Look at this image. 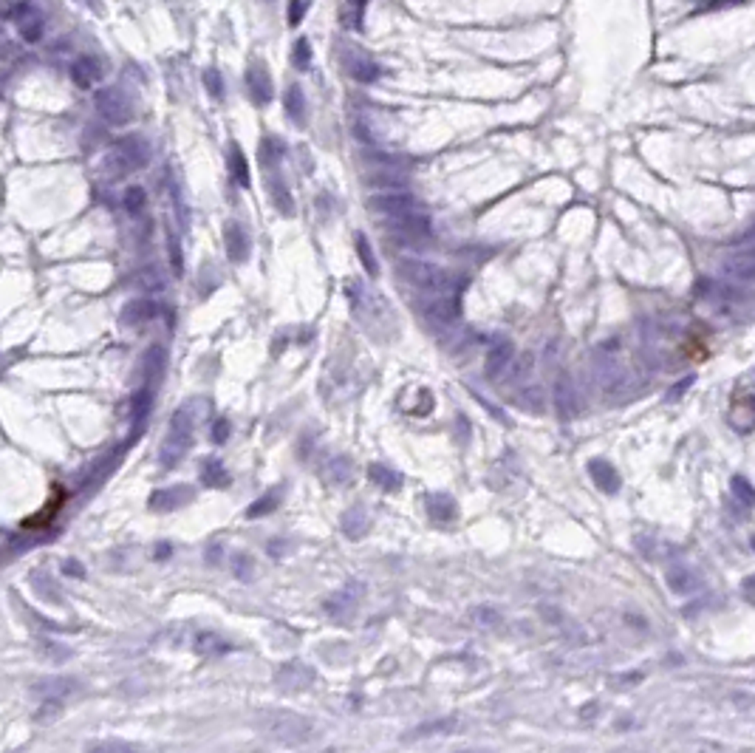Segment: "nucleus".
I'll return each instance as SVG.
<instances>
[{
  "instance_id": "f257e3e1",
  "label": "nucleus",
  "mask_w": 755,
  "mask_h": 753,
  "mask_svg": "<svg viewBox=\"0 0 755 753\" xmlns=\"http://www.w3.org/2000/svg\"><path fill=\"white\" fill-rule=\"evenodd\" d=\"M193 430H196V416H193V403H190L173 414L170 430L159 448V462L164 471H173L175 464L187 456V450L193 445Z\"/></svg>"
},
{
  "instance_id": "f03ea898",
  "label": "nucleus",
  "mask_w": 755,
  "mask_h": 753,
  "mask_svg": "<svg viewBox=\"0 0 755 753\" xmlns=\"http://www.w3.org/2000/svg\"><path fill=\"white\" fill-rule=\"evenodd\" d=\"M397 275L405 283L416 286V289H424V292H453L455 289V278L447 269L419 261V258H402L397 264Z\"/></svg>"
},
{
  "instance_id": "7ed1b4c3",
  "label": "nucleus",
  "mask_w": 755,
  "mask_h": 753,
  "mask_svg": "<svg viewBox=\"0 0 755 753\" xmlns=\"http://www.w3.org/2000/svg\"><path fill=\"white\" fill-rule=\"evenodd\" d=\"M266 734L272 739H280V742H306L311 739L314 734V722L306 720L300 713H289V711H280V713H269L266 722H263Z\"/></svg>"
},
{
  "instance_id": "20e7f679",
  "label": "nucleus",
  "mask_w": 755,
  "mask_h": 753,
  "mask_svg": "<svg viewBox=\"0 0 755 753\" xmlns=\"http://www.w3.org/2000/svg\"><path fill=\"white\" fill-rule=\"evenodd\" d=\"M150 162V148L145 145V139H139V136H128L122 139L116 151L107 156V164H111V170L116 176H125L130 170H139V167H145Z\"/></svg>"
},
{
  "instance_id": "39448f33",
  "label": "nucleus",
  "mask_w": 755,
  "mask_h": 753,
  "mask_svg": "<svg viewBox=\"0 0 755 753\" xmlns=\"http://www.w3.org/2000/svg\"><path fill=\"white\" fill-rule=\"evenodd\" d=\"M96 111H99L107 122H114V125H125V122H130V117H133L128 96H125L122 91H116V88H102V91L96 94Z\"/></svg>"
},
{
  "instance_id": "423d86ee",
  "label": "nucleus",
  "mask_w": 755,
  "mask_h": 753,
  "mask_svg": "<svg viewBox=\"0 0 755 753\" xmlns=\"http://www.w3.org/2000/svg\"><path fill=\"white\" fill-rule=\"evenodd\" d=\"M422 312L430 323H439V326H447V323H453L461 312V303L453 292H436V298H430V301H422Z\"/></svg>"
},
{
  "instance_id": "0eeeda50",
  "label": "nucleus",
  "mask_w": 755,
  "mask_h": 753,
  "mask_svg": "<svg viewBox=\"0 0 755 753\" xmlns=\"http://www.w3.org/2000/svg\"><path fill=\"white\" fill-rule=\"evenodd\" d=\"M552 394H555V411H557L560 422H571L574 416H578V391H574V382H571V377L566 371L557 374Z\"/></svg>"
},
{
  "instance_id": "6e6552de",
  "label": "nucleus",
  "mask_w": 755,
  "mask_h": 753,
  "mask_svg": "<svg viewBox=\"0 0 755 753\" xmlns=\"http://www.w3.org/2000/svg\"><path fill=\"white\" fill-rule=\"evenodd\" d=\"M390 232H397V238H402V241L419 244V241H427V238H430V221L424 219V215L408 212V215H399V219L393 221Z\"/></svg>"
},
{
  "instance_id": "1a4fd4ad",
  "label": "nucleus",
  "mask_w": 755,
  "mask_h": 753,
  "mask_svg": "<svg viewBox=\"0 0 755 753\" xmlns=\"http://www.w3.org/2000/svg\"><path fill=\"white\" fill-rule=\"evenodd\" d=\"M311 683H314V671L306 663H286L277 671V686L286 691H300V688H309Z\"/></svg>"
},
{
  "instance_id": "9d476101",
  "label": "nucleus",
  "mask_w": 755,
  "mask_h": 753,
  "mask_svg": "<svg viewBox=\"0 0 755 753\" xmlns=\"http://www.w3.org/2000/svg\"><path fill=\"white\" fill-rule=\"evenodd\" d=\"M196 490L190 484H178V487H167V490H156L150 496V507L153 510H175V507H182L187 505V501H193Z\"/></svg>"
},
{
  "instance_id": "9b49d317",
  "label": "nucleus",
  "mask_w": 755,
  "mask_h": 753,
  "mask_svg": "<svg viewBox=\"0 0 755 753\" xmlns=\"http://www.w3.org/2000/svg\"><path fill=\"white\" fill-rule=\"evenodd\" d=\"M156 314H159V303L150 301V298H145V301L125 303L119 320H122V326H145V323H150Z\"/></svg>"
},
{
  "instance_id": "f8f14e48",
  "label": "nucleus",
  "mask_w": 755,
  "mask_h": 753,
  "mask_svg": "<svg viewBox=\"0 0 755 753\" xmlns=\"http://www.w3.org/2000/svg\"><path fill=\"white\" fill-rule=\"evenodd\" d=\"M665 581H668V589L676 592V595H682V598L693 595V592L702 586L699 575H696L693 569H688V566H670V569L665 572Z\"/></svg>"
},
{
  "instance_id": "ddd939ff",
  "label": "nucleus",
  "mask_w": 755,
  "mask_h": 753,
  "mask_svg": "<svg viewBox=\"0 0 755 753\" xmlns=\"http://www.w3.org/2000/svg\"><path fill=\"white\" fill-rule=\"evenodd\" d=\"M512 357H515V348L510 340H498L489 351H487V360H484V371L489 380H495L501 371H507V366L512 363Z\"/></svg>"
},
{
  "instance_id": "4468645a",
  "label": "nucleus",
  "mask_w": 755,
  "mask_h": 753,
  "mask_svg": "<svg viewBox=\"0 0 755 753\" xmlns=\"http://www.w3.org/2000/svg\"><path fill=\"white\" fill-rule=\"evenodd\" d=\"M589 476L597 482V487H600L602 493H617L620 484H623L620 473L614 471V464L605 462V459H591V462H589Z\"/></svg>"
},
{
  "instance_id": "2eb2a0df",
  "label": "nucleus",
  "mask_w": 755,
  "mask_h": 753,
  "mask_svg": "<svg viewBox=\"0 0 755 753\" xmlns=\"http://www.w3.org/2000/svg\"><path fill=\"white\" fill-rule=\"evenodd\" d=\"M224 244H227V255L235 261V264H243L249 258V235L243 232L241 224L229 221L224 227Z\"/></svg>"
},
{
  "instance_id": "dca6fc26",
  "label": "nucleus",
  "mask_w": 755,
  "mask_h": 753,
  "mask_svg": "<svg viewBox=\"0 0 755 753\" xmlns=\"http://www.w3.org/2000/svg\"><path fill=\"white\" fill-rule=\"evenodd\" d=\"M359 595H363V586L359 584H348L342 592H337L334 598L326 600V612L334 618H345L348 612H354V606L359 603Z\"/></svg>"
},
{
  "instance_id": "f3484780",
  "label": "nucleus",
  "mask_w": 755,
  "mask_h": 753,
  "mask_svg": "<svg viewBox=\"0 0 755 753\" xmlns=\"http://www.w3.org/2000/svg\"><path fill=\"white\" fill-rule=\"evenodd\" d=\"M368 207L374 212H382V215H393V219H399V215H408L413 212V198L410 196H374L368 201Z\"/></svg>"
},
{
  "instance_id": "a211bd4d",
  "label": "nucleus",
  "mask_w": 755,
  "mask_h": 753,
  "mask_svg": "<svg viewBox=\"0 0 755 753\" xmlns=\"http://www.w3.org/2000/svg\"><path fill=\"white\" fill-rule=\"evenodd\" d=\"M724 275L733 280H755V253H744L733 255L730 261H724Z\"/></svg>"
},
{
  "instance_id": "6ab92c4d",
  "label": "nucleus",
  "mask_w": 755,
  "mask_h": 753,
  "mask_svg": "<svg viewBox=\"0 0 755 753\" xmlns=\"http://www.w3.org/2000/svg\"><path fill=\"white\" fill-rule=\"evenodd\" d=\"M201 482L209 484V487H227L229 484V473L221 464V459L209 456V459L201 462Z\"/></svg>"
},
{
  "instance_id": "aec40b11",
  "label": "nucleus",
  "mask_w": 755,
  "mask_h": 753,
  "mask_svg": "<svg viewBox=\"0 0 755 753\" xmlns=\"http://www.w3.org/2000/svg\"><path fill=\"white\" fill-rule=\"evenodd\" d=\"M368 479L376 487H382V490H399V484H402V476L393 471V468H388V464H382V462L371 464V468H368Z\"/></svg>"
},
{
  "instance_id": "412c9836",
  "label": "nucleus",
  "mask_w": 755,
  "mask_h": 753,
  "mask_svg": "<svg viewBox=\"0 0 755 753\" xmlns=\"http://www.w3.org/2000/svg\"><path fill=\"white\" fill-rule=\"evenodd\" d=\"M342 532L348 538H354V541H356V538H363L368 532V513L363 507H351L342 516Z\"/></svg>"
},
{
  "instance_id": "4be33fe9",
  "label": "nucleus",
  "mask_w": 755,
  "mask_h": 753,
  "mask_svg": "<svg viewBox=\"0 0 755 753\" xmlns=\"http://www.w3.org/2000/svg\"><path fill=\"white\" fill-rule=\"evenodd\" d=\"M427 513H430L433 521H450V518H455V501L450 496H444V493L430 496L427 498Z\"/></svg>"
},
{
  "instance_id": "5701e85b",
  "label": "nucleus",
  "mask_w": 755,
  "mask_h": 753,
  "mask_svg": "<svg viewBox=\"0 0 755 753\" xmlns=\"http://www.w3.org/2000/svg\"><path fill=\"white\" fill-rule=\"evenodd\" d=\"M280 498H283V487H277L275 493H266V496H261V498L255 501V505H252V507L246 510V518H263V516H269L272 510H277Z\"/></svg>"
},
{
  "instance_id": "b1692460",
  "label": "nucleus",
  "mask_w": 755,
  "mask_h": 753,
  "mask_svg": "<svg viewBox=\"0 0 755 753\" xmlns=\"http://www.w3.org/2000/svg\"><path fill=\"white\" fill-rule=\"evenodd\" d=\"M150 408H153V394H150V388L136 391L133 400H130V419H133V422H145L148 414H150Z\"/></svg>"
},
{
  "instance_id": "393cba45",
  "label": "nucleus",
  "mask_w": 755,
  "mask_h": 753,
  "mask_svg": "<svg viewBox=\"0 0 755 753\" xmlns=\"http://www.w3.org/2000/svg\"><path fill=\"white\" fill-rule=\"evenodd\" d=\"M71 686H74V679H68V677H49L43 679V683L34 686V691L43 694V697H62L71 691Z\"/></svg>"
},
{
  "instance_id": "a878e982",
  "label": "nucleus",
  "mask_w": 755,
  "mask_h": 753,
  "mask_svg": "<svg viewBox=\"0 0 755 753\" xmlns=\"http://www.w3.org/2000/svg\"><path fill=\"white\" fill-rule=\"evenodd\" d=\"M356 255H359V261H363V266H365V272H368L371 278L379 275V264H376V258H374V249H371V244H368L365 235H356Z\"/></svg>"
},
{
  "instance_id": "bb28decb",
  "label": "nucleus",
  "mask_w": 755,
  "mask_h": 753,
  "mask_svg": "<svg viewBox=\"0 0 755 753\" xmlns=\"http://www.w3.org/2000/svg\"><path fill=\"white\" fill-rule=\"evenodd\" d=\"M164 363H167L164 348H162V346H150L148 354H145V374H148V377H162Z\"/></svg>"
},
{
  "instance_id": "cd10ccee",
  "label": "nucleus",
  "mask_w": 755,
  "mask_h": 753,
  "mask_svg": "<svg viewBox=\"0 0 755 753\" xmlns=\"http://www.w3.org/2000/svg\"><path fill=\"white\" fill-rule=\"evenodd\" d=\"M326 479L334 482V484L348 482V479H351V462H348L345 456H334V459L329 462V468H326Z\"/></svg>"
},
{
  "instance_id": "c85d7f7f",
  "label": "nucleus",
  "mask_w": 755,
  "mask_h": 753,
  "mask_svg": "<svg viewBox=\"0 0 755 753\" xmlns=\"http://www.w3.org/2000/svg\"><path fill=\"white\" fill-rule=\"evenodd\" d=\"M730 490H733V496L741 501L744 507H755V487L744 479V476H733V482H730Z\"/></svg>"
},
{
  "instance_id": "c756f323",
  "label": "nucleus",
  "mask_w": 755,
  "mask_h": 753,
  "mask_svg": "<svg viewBox=\"0 0 755 753\" xmlns=\"http://www.w3.org/2000/svg\"><path fill=\"white\" fill-rule=\"evenodd\" d=\"M71 77H74V83H77L80 88H91L94 80H96V71H94L91 60H77L74 68H71Z\"/></svg>"
},
{
  "instance_id": "7c9ffc66",
  "label": "nucleus",
  "mask_w": 755,
  "mask_h": 753,
  "mask_svg": "<svg viewBox=\"0 0 755 753\" xmlns=\"http://www.w3.org/2000/svg\"><path fill=\"white\" fill-rule=\"evenodd\" d=\"M229 649V643L218 634H201L198 637V652L201 654H224Z\"/></svg>"
},
{
  "instance_id": "2f4dec72",
  "label": "nucleus",
  "mask_w": 755,
  "mask_h": 753,
  "mask_svg": "<svg viewBox=\"0 0 755 753\" xmlns=\"http://www.w3.org/2000/svg\"><path fill=\"white\" fill-rule=\"evenodd\" d=\"M455 722L453 720H439V722H427V725H419V728H413L410 734H408V739H424V736H433V734H444V731H450Z\"/></svg>"
},
{
  "instance_id": "473e14b6",
  "label": "nucleus",
  "mask_w": 755,
  "mask_h": 753,
  "mask_svg": "<svg viewBox=\"0 0 755 753\" xmlns=\"http://www.w3.org/2000/svg\"><path fill=\"white\" fill-rule=\"evenodd\" d=\"M88 750H102V753H130V750H139V745L122 742V739H105V742H91Z\"/></svg>"
},
{
  "instance_id": "72a5a7b5",
  "label": "nucleus",
  "mask_w": 755,
  "mask_h": 753,
  "mask_svg": "<svg viewBox=\"0 0 755 753\" xmlns=\"http://www.w3.org/2000/svg\"><path fill=\"white\" fill-rule=\"evenodd\" d=\"M145 204H148V196H145L141 187H128L125 190V210L130 215H139L141 210H145Z\"/></svg>"
},
{
  "instance_id": "f704fd0d",
  "label": "nucleus",
  "mask_w": 755,
  "mask_h": 753,
  "mask_svg": "<svg viewBox=\"0 0 755 753\" xmlns=\"http://www.w3.org/2000/svg\"><path fill=\"white\" fill-rule=\"evenodd\" d=\"M507 369H510V374L503 377V382H507V385H515V382H518L521 377H526V371L532 369V357H529V354H523L521 360H515V357H512V363H510Z\"/></svg>"
},
{
  "instance_id": "c9c22d12",
  "label": "nucleus",
  "mask_w": 755,
  "mask_h": 753,
  "mask_svg": "<svg viewBox=\"0 0 755 753\" xmlns=\"http://www.w3.org/2000/svg\"><path fill=\"white\" fill-rule=\"evenodd\" d=\"M229 564H232V572H235V575H238L241 581L252 578V569H255V564H252V558H249V555H243V552H235V555L229 558Z\"/></svg>"
},
{
  "instance_id": "e433bc0d",
  "label": "nucleus",
  "mask_w": 755,
  "mask_h": 753,
  "mask_svg": "<svg viewBox=\"0 0 755 753\" xmlns=\"http://www.w3.org/2000/svg\"><path fill=\"white\" fill-rule=\"evenodd\" d=\"M272 201L277 204V210L283 212V215H292L295 212V204H292V198H289V193H286V187L277 182L275 187H272Z\"/></svg>"
},
{
  "instance_id": "4c0bfd02",
  "label": "nucleus",
  "mask_w": 755,
  "mask_h": 753,
  "mask_svg": "<svg viewBox=\"0 0 755 753\" xmlns=\"http://www.w3.org/2000/svg\"><path fill=\"white\" fill-rule=\"evenodd\" d=\"M170 264H173V272L175 275H182L184 272V253H182V246H178V238L170 235Z\"/></svg>"
},
{
  "instance_id": "58836bf2",
  "label": "nucleus",
  "mask_w": 755,
  "mask_h": 753,
  "mask_svg": "<svg viewBox=\"0 0 755 753\" xmlns=\"http://www.w3.org/2000/svg\"><path fill=\"white\" fill-rule=\"evenodd\" d=\"M232 173H235V178H238V185L249 187V170H246V162H243V156H241L238 148L232 151Z\"/></svg>"
},
{
  "instance_id": "ea45409f",
  "label": "nucleus",
  "mask_w": 755,
  "mask_h": 753,
  "mask_svg": "<svg viewBox=\"0 0 755 753\" xmlns=\"http://www.w3.org/2000/svg\"><path fill=\"white\" fill-rule=\"evenodd\" d=\"M60 711H62V702H60V697H46V702L40 705V713H37V720L43 722V720H54V716H60Z\"/></svg>"
},
{
  "instance_id": "a19ab883",
  "label": "nucleus",
  "mask_w": 755,
  "mask_h": 753,
  "mask_svg": "<svg viewBox=\"0 0 755 753\" xmlns=\"http://www.w3.org/2000/svg\"><path fill=\"white\" fill-rule=\"evenodd\" d=\"M249 85H252V91H255L258 102L269 99V85H266V80H261V74H249Z\"/></svg>"
},
{
  "instance_id": "79ce46f5",
  "label": "nucleus",
  "mask_w": 755,
  "mask_h": 753,
  "mask_svg": "<svg viewBox=\"0 0 755 753\" xmlns=\"http://www.w3.org/2000/svg\"><path fill=\"white\" fill-rule=\"evenodd\" d=\"M229 439V422L227 419H215L212 422V442H227Z\"/></svg>"
},
{
  "instance_id": "37998d69",
  "label": "nucleus",
  "mask_w": 755,
  "mask_h": 753,
  "mask_svg": "<svg viewBox=\"0 0 755 753\" xmlns=\"http://www.w3.org/2000/svg\"><path fill=\"white\" fill-rule=\"evenodd\" d=\"M529 394H532V397H518V405H521V408H532V411H541V408H544V405H541V391L532 388Z\"/></svg>"
},
{
  "instance_id": "c03bdc74",
  "label": "nucleus",
  "mask_w": 755,
  "mask_h": 753,
  "mask_svg": "<svg viewBox=\"0 0 755 753\" xmlns=\"http://www.w3.org/2000/svg\"><path fill=\"white\" fill-rule=\"evenodd\" d=\"M476 618H478V626H498V612L492 609H476Z\"/></svg>"
},
{
  "instance_id": "a18cd8bd",
  "label": "nucleus",
  "mask_w": 755,
  "mask_h": 753,
  "mask_svg": "<svg viewBox=\"0 0 755 753\" xmlns=\"http://www.w3.org/2000/svg\"><path fill=\"white\" fill-rule=\"evenodd\" d=\"M289 114L297 117V119H303V99H300L297 88H292V94H289Z\"/></svg>"
},
{
  "instance_id": "49530a36",
  "label": "nucleus",
  "mask_w": 755,
  "mask_h": 753,
  "mask_svg": "<svg viewBox=\"0 0 755 753\" xmlns=\"http://www.w3.org/2000/svg\"><path fill=\"white\" fill-rule=\"evenodd\" d=\"M62 572H65V575L71 572V578H83V575H85L83 564H80V561H74V558H71V561H65V564H62Z\"/></svg>"
},
{
  "instance_id": "de8ad7c7",
  "label": "nucleus",
  "mask_w": 755,
  "mask_h": 753,
  "mask_svg": "<svg viewBox=\"0 0 755 753\" xmlns=\"http://www.w3.org/2000/svg\"><path fill=\"white\" fill-rule=\"evenodd\" d=\"M476 400H478V403H481V405H484V408H487V411H489V414H492L495 419H503V414H501V408H495L492 403H487L484 397H478V394H476Z\"/></svg>"
},
{
  "instance_id": "09e8293b",
  "label": "nucleus",
  "mask_w": 755,
  "mask_h": 753,
  "mask_svg": "<svg viewBox=\"0 0 755 753\" xmlns=\"http://www.w3.org/2000/svg\"><path fill=\"white\" fill-rule=\"evenodd\" d=\"M159 555H162V558H167V555H170V547H167V544L156 547V558H159Z\"/></svg>"
},
{
  "instance_id": "8fccbe9b",
  "label": "nucleus",
  "mask_w": 755,
  "mask_h": 753,
  "mask_svg": "<svg viewBox=\"0 0 755 753\" xmlns=\"http://www.w3.org/2000/svg\"><path fill=\"white\" fill-rule=\"evenodd\" d=\"M752 550H755V535H752Z\"/></svg>"
}]
</instances>
